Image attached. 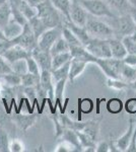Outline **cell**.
<instances>
[{
  "mask_svg": "<svg viewBox=\"0 0 136 152\" xmlns=\"http://www.w3.org/2000/svg\"><path fill=\"white\" fill-rule=\"evenodd\" d=\"M37 15L39 16L47 28H52L58 26H62L63 15L53 5L51 0H46L36 7Z\"/></svg>",
  "mask_w": 136,
  "mask_h": 152,
  "instance_id": "1",
  "label": "cell"
},
{
  "mask_svg": "<svg viewBox=\"0 0 136 152\" xmlns=\"http://www.w3.org/2000/svg\"><path fill=\"white\" fill-rule=\"evenodd\" d=\"M107 23L113 28L114 37L122 40L124 37L130 36L134 33L136 26L130 13L123 15H116L114 18H107Z\"/></svg>",
  "mask_w": 136,
  "mask_h": 152,
  "instance_id": "2",
  "label": "cell"
},
{
  "mask_svg": "<svg viewBox=\"0 0 136 152\" xmlns=\"http://www.w3.org/2000/svg\"><path fill=\"white\" fill-rule=\"evenodd\" d=\"M85 28L90 38L102 39V40H109L111 38H114V31L110 24L106 20H102L90 14Z\"/></svg>",
  "mask_w": 136,
  "mask_h": 152,
  "instance_id": "3",
  "label": "cell"
},
{
  "mask_svg": "<svg viewBox=\"0 0 136 152\" xmlns=\"http://www.w3.org/2000/svg\"><path fill=\"white\" fill-rule=\"evenodd\" d=\"M90 15L99 18L116 16L105 0H76Z\"/></svg>",
  "mask_w": 136,
  "mask_h": 152,
  "instance_id": "4",
  "label": "cell"
},
{
  "mask_svg": "<svg viewBox=\"0 0 136 152\" xmlns=\"http://www.w3.org/2000/svg\"><path fill=\"white\" fill-rule=\"evenodd\" d=\"M85 47L91 55L98 59H107L112 57L109 40L90 38L86 42Z\"/></svg>",
  "mask_w": 136,
  "mask_h": 152,
  "instance_id": "5",
  "label": "cell"
},
{
  "mask_svg": "<svg viewBox=\"0 0 136 152\" xmlns=\"http://www.w3.org/2000/svg\"><path fill=\"white\" fill-rule=\"evenodd\" d=\"M12 42L14 45H19L29 52H33V50L38 46V38L35 35L33 29L29 26V23L24 26V29L21 34L17 38L13 39Z\"/></svg>",
  "mask_w": 136,
  "mask_h": 152,
  "instance_id": "6",
  "label": "cell"
},
{
  "mask_svg": "<svg viewBox=\"0 0 136 152\" xmlns=\"http://www.w3.org/2000/svg\"><path fill=\"white\" fill-rule=\"evenodd\" d=\"M62 26H58L44 31L38 39V47L44 51L50 52L54 43L62 36Z\"/></svg>",
  "mask_w": 136,
  "mask_h": 152,
  "instance_id": "7",
  "label": "cell"
},
{
  "mask_svg": "<svg viewBox=\"0 0 136 152\" xmlns=\"http://www.w3.org/2000/svg\"><path fill=\"white\" fill-rule=\"evenodd\" d=\"M69 14H70V20L79 26H85L90 16V13L76 0H71Z\"/></svg>",
  "mask_w": 136,
  "mask_h": 152,
  "instance_id": "8",
  "label": "cell"
},
{
  "mask_svg": "<svg viewBox=\"0 0 136 152\" xmlns=\"http://www.w3.org/2000/svg\"><path fill=\"white\" fill-rule=\"evenodd\" d=\"M68 79H62L55 82V87H54V107H59L61 114H65L66 105L68 104V99H65V102L63 104L64 100V90H65L66 81Z\"/></svg>",
  "mask_w": 136,
  "mask_h": 152,
  "instance_id": "9",
  "label": "cell"
},
{
  "mask_svg": "<svg viewBox=\"0 0 136 152\" xmlns=\"http://www.w3.org/2000/svg\"><path fill=\"white\" fill-rule=\"evenodd\" d=\"M31 55H32V53L29 52L28 50H26L24 48H23L21 46L13 45L2 55V57L5 59L8 63L12 64V63L15 62V61H18V60H21V59H26Z\"/></svg>",
  "mask_w": 136,
  "mask_h": 152,
  "instance_id": "10",
  "label": "cell"
},
{
  "mask_svg": "<svg viewBox=\"0 0 136 152\" xmlns=\"http://www.w3.org/2000/svg\"><path fill=\"white\" fill-rule=\"evenodd\" d=\"M128 128L126 130V132L120 138H118L117 140L115 141L116 146L119 149V151H127V148L130 144V141L132 139L133 136V132H134L135 129V125H136V120L134 118L131 117L129 119V122H128Z\"/></svg>",
  "mask_w": 136,
  "mask_h": 152,
  "instance_id": "11",
  "label": "cell"
},
{
  "mask_svg": "<svg viewBox=\"0 0 136 152\" xmlns=\"http://www.w3.org/2000/svg\"><path fill=\"white\" fill-rule=\"evenodd\" d=\"M32 56L36 59L42 70H52V55L49 51H44L37 46L32 52Z\"/></svg>",
  "mask_w": 136,
  "mask_h": 152,
  "instance_id": "12",
  "label": "cell"
},
{
  "mask_svg": "<svg viewBox=\"0 0 136 152\" xmlns=\"http://www.w3.org/2000/svg\"><path fill=\"white\" fill-rule=\"evenodd\" d=\"M40 86L45 90L48 95V99L54 102V87L55 82L52 77L51 70H42L40 74Z\"/></svg>",
  "mask_w": 136,
  "mask_h": 152,
  "instance_id": "13",
  "label": "cell"
},
{
  "mask_svg": "<svg viewBox=\"0 0 136 152\" xmlns=\"http://www.w3.org/2000/svg\"><path fill=\"white\" fill-rule=\"evenodd\" d=\"M12 122L15 123L16 126L19 127V129H21L23 131H28L31 127H33L36 124L37 116L34 115L33 113H29V115H23L16 113L12 117Z\"/></svg>",
  "mask_w": 136,
  "mask_h": 152,
  "instance_id": "14",
  "label": "cell"
},
{
  "mask_svg": "<svg viewBox=\"0 0 136 152\" xmlns=\"http://www.w3.org/2000/svg\"><path fill=\"white\" fill-rule=\"evenodd\" d=\"M109 44H110L111 56H112V58L123 60L127 56L128 54L127 50H126L124 43H123V41L121 39L115 38V37L111 38L109 39Z\"/></svg>",
  "mask_w": 136,
  "mask_h": 152,
  "instance_id": "15",
  "label": "cell"
},
{
  "mask_svg": "<svg viewBox=\"0 0 136 152\" xmlns=\"http://www.w3.org/2000/svg\"><path fill=\"white\" fill-rule=\"evenodd\" d=\"M115 15H123L130 13L132 5L128 0H105Z\"/></svg>",
  "mask_w": 136,
  "mask_h": 152,
  "instance_id": "16",
  "label": "cell"
},
{
  "mask_svg": "<svg viewBox=\"0 0 136 152\" xmlns=\"http://www.w3.org/2000/svg\"><path fill=\"white\" fill-rule=\"evenodd\" d=\"M70 53L72 58L78 59V60L85 61L86 63H96L98 58L93 56L85 49V46H76V47H70Z\"/></svg>",
  "mask_w": 136,
  "mask_h": 152,
  "instance_id": "17",
  "label": "cell"
},
{
  "mask_svg": "<svg viewBox=\"0 0 136 152\" xmlns=\"http://www.w3.org/2000/svg\"><path fill=\"white\" fill-rule=\"evenodd\" d=\"M8 2L11 5L15 6L17 9H19L21 13L28 19V21L37 15V8L29 5L26 0H8Z\"/></svg>",
  "mask_w": 136,
  "mask_h": 152,
  "instance_id": "18",
  "label": "cell"
},
{
  "mask_svg": "<svg viewBox=\"0 0 136 152\" xmlns=\"http://www.w3.org/2000/svg\"><path fill=\"white\" fill-rule=\"evenodd\" d=\"M88 63L85 62V61L78 60V59L72 58L70 61V68H69V75H68V80H70L71 82H74V80L79 76L81 73L85 71L86 65Z\"/></svg>",
  "mask_w": 136,
  "mask_h": 152,
  "instance_id": "19",
  "label": "cell"
},
{
  "mask_svg": "<svg viewBox=\"0 0 136 152\" xmlns=\"http://www.w3.org/2000/svg\"><path fill=\"white\" fill-rule=\"evenodd\" d=\"M23 29H24L23 24L17 23L16 20H14L11 18L9 23H7V26L3 28V31L7 40H13V39L17 38V37L21 35Z\"/></svg>",
  "mask_w": 136,
  "mask_h": 152,
  "instance_id": "20",
  "label": "cell"
},
{
  "mask_svg": "<svg viewBox=\"0 0 136 152\" xmlns=\"http://www.w3.org/2000/svg\"><path fill=\"white\" fill-rule=\"evenodd\" d=\"M0 78H1L4 86L6 85V87L8 88L18 87L21 85V75L14 72V71H12L10 73H7V74L3 75Z\"/></svg>",
  "mask_w": 136,
  "mask_h": 152,
  "instance_id": "21",
  "label": "cell"
},
{
  "mask_svg": "<svg viewBox=\"0 0 136 152\" xmlns=\"http://www.w3.org/2000/svg\"><path fill=\"white\" fill-rule=\"evenodd\" d=\"M11 19V6L7 1L0 6V28L3 29Z\"/></svg>",
  "mask_w": 136,
  "mask_h": 152,
  "instance_id": "22",
  "label": "cell"
},
{
  "mask_svg": "<svg viewBox=\"0 0 136 152\" xmlns=\"http://www.w3.org/2000/svg\"><path fill=\"white\" fill-rule=\"evenodd\" d=\"M66 52H70V47H69L68 43L65 41V39L62 36L57 40L54 45L52 46L50 53L52 56L57 55V54H61V53H66Z\"/></svg>",
  "mask_w": 136,
  "mask_h": 152,
  "instance_id": "23",
  "label": "cell"
},
{
  "mask_svg": "<svg viewBox=\"0 0 136 152\" xmlns=\"http://www.w3.org/2000/svg\"><path fill=\"white\" fill-rule=\"evenodd\" d=\"M71 59H72V56H71L70 52L61 53L52 56V70H55L57 68L63 66L64 64L69 62Z\"/></svg>",
  "mask_w": 136,
  "mask_h": 152,
  "instance_id": "24",
  "label": "cell"
},
{
  "mask_svg": "<svg viewBox=\"0 0 136 152\" xmlns=\"http://www.w3.org/2000/svg\"><path fill=\"white\" fill-rule=\"evenodd\" d=\"M70 61L66 63V64H64L63 66H61V67L57 68L55 70H51L52 77H53L54 82H57V81H59V80H62V79H68L69 68H70Z\"/></svg>",
  "mask_w": 136,
  "mask_h": 152,
  "instance_id": "25",
  "label": "cell"
},
{
  "mask_svg": "<svg viewBox=\"0 0 136 152\" xmlns=\"http://www.w3.org/2000/svg\"><path fill=\"white\" fill-rule=\"evenodd\" d=\"M28 23H29V26L32 28L33 31L35 33V35H36V37L38 39H39V37L44 33V31L48 29L46 28L45 24H44L43 21H42V19L39 18L38 15H36V16H34L33 18H31Z\"/></svg>",
  "mask_w": 136,
  "mask_h": 152,
  "instance_id": "26",
  "label": "cell"
},
{
  "mask_svg": "<svg viewBox=\"0 0 136 152\" xmlns=\"http://www.w3.org/2000/svg\"><path fill=\"white\" fill-rule=\"evenodd\" d=\"M63 26V24H62ZM62 37L65 39V41L68 43L69 47H76V46H81V42L79 41V39L77 38L75 35L73 34V31L67 26H62ZM83 46V45H82Z\"/></svg>",
  "mask_w": 136,
  "mask_h": 152,
  "instance_id": "27",
  "label": "cell"
},
{
  "mask_svg": "<svg viewBox=\"0 0 136 152\" xmlns=\"http://www.w3.org/2000/svg\"><path fill=\"white\" fill-rule=\"evenodd\" d=\"M53 5L59 10L64 18L70 20V14H69V8H70L71 0H51Z\"/></svg>",
  "mask_w": 136,
  "mask_h": 152,
  "instance_id": "28",
  "label": "cell"
},
{
  "mask_svg": "<svg viewBox=\"0 0 136 152\" xmlns=\"http://www.w3.org/2000/svg\"><path fill=\"white\" fill-rule=\"evenodd\" d=\"M40 84V75L26 72L21 75V85L24 87H37Z\"/></svg>",
  "mask_w": 136,
  "mask_h": 152,
  "instance_id": "29",
  "label": "cell"
},
{
  "mask_svg": "<svg viewBox=\"0 0 136 152\" xmlns=\"http://www.w3.org/2000/svg\"><path fill=\"white\" fill-rule=\"evenodd\" d=\"M121 79H123L128 83L134 81L136 79V68L130 65L124 64L122 71H121Z\"/></svg>",
  "mask_w": 136,
  "mask_h": 152,
  "instance_id": "30",
  "label": "cell"
},
{
  "mask_svg": "<svg viewBox=\"0 0 136 152\" xmlns=\"http://www.w3.org/2000/svg\"><path fill=\"white\" fill-rule=\"evenodd\" d=\"M107 110L109 113L114 115H117L121 113L123 109H124V104L120 99H111L107 102Z\"/></svg>",
  "mask_w": 136,
  "mask_h": 152,
  "instance_id": "31",
  "label": "cell"
},
{
  "mask_svg": "<svg viewBox=\"0 0 136 152\" xmlns=\"http://www.w3.org/2000/svg\"><path fill=\"white\" fill-rule=\"evenodd\" d=\"M99 123L98 122H95V121H88V122H85V128H83L82 132H85L87 135H90L91 138L93 140H96V137H98V134H99Z\"/></svg>",
  "mask_w": 136,
  "mask_h": 152,
  "instance_id": "32",
  "label": "cell"
},
{
  "mask_svg": "<svg viewBox=\"0 0 136 152\" xmlns=\"http://www.w3.org/2000/svg\"><path fill=\"white\" fill-rule=\"evenodd\" d=\"M107 86L115 90H123L129 86V83L120 78H107Z\"/></svg>",
  "mask_w": 136,
  "mask_h": 152,
  "instance_id": "33",
  "label": "cell"
},
{
  "mask_svg": "<svg viewBox=\"0 0 136 152\" xmlns=\"http://www.w3.org/2000/svg\"><path fill=\"white\" fill-rule=\"evenodd\" d=\"M9 143H10V140H9L8 133L3 127H0V151L8 152Z\"/></svg>",
  "mask_w": 136,
  "mask_h": 152,
  "instance_id": "34",
  "label": "cell"
},
{
  "mask_svg": "<svg viewBox=\"0 0 136 152\" xmlns=\"http://www.w3.org/2000/svg\"><path fill=\"white\" fill-rule=\"evenodd\" d=\"M26 66H28V72L32 73V74H37L40 75L41 74V68L39 66L38 62L36 61L33 56H29L28 58H26Z\"/></svg>",
  "mask_w": 136,
  "mask_h": 152,
  "instance_id": "35",
  "label": "cell"
},
{
  "mask_svg": "<svg viewBox=\"0 0 136 152\" xmlns=\"http://www.w3.org/2000/svg\"><path fill=\"white\" fill-rule=\"evenodd\" d=\"M10 65H11L12 71L18 73V74H21V75L26 74V73L28 72V66H26V59H21V60L15 61V62H13Z\"/></svg>",
  "mask_w": 136,
  "mask_h": 152,
  "instance_id": "36",
  "label": "cell"
},
{
  "mask_svg": "<svg viewBox=\"0 0 136 152\" xmlns=\"http://www.w3.org/2000/svg\"><path fill=\"white\" fill-rule=\"evenodd\" d=\"M10 6H11V18H13L14 20H16L17 23L23 24V26H24L26 23H28V19L26 18V16H24L23 13H21V10L17 9L15 6L11 5V4H10Z\"/></svg>",
  "mask_w": 136,
  "mask_h": 152,
  "instance_id": "37",
  "label": "cell"
},
{
  "mask_svg": "<svg viewBox=\"0 0 136 152\" xmlns=\"http://www.w3.org/2000/svg\"><path fill=\"white\" fill-rule=\"evenodd\" d=\"M122 41L125 45L127 53L132 54V55H136V43H135V41L131 38V36L124 37V38L122 39Z\"/></svg>",
  "mask_w": 136,
  "mask_h": 152,
  "instance_id": "38",
  "label": "cell"
},
{
  "mask_svg": "<svg viewBox=\"0 0 136 152\" xmlns=\"http://www.w3.org/2000/svg\"><path fill=\"white\" fill-rule=\"evenodd\" d=\"M55 151L56 152H74V151H77V148L74 145H72L71 143H69V142L62 140V142H60V143L57 145Z\"/></svg>",
  "mask_w": 136,
  "mask_h": 152,
  "instance_id": "39",
  "label": "cell"
},
{
  "mask_svg": "<svg viewBox=\"0 0 136 152\" xmlns=\"http://www.w3.org/2000/svg\"><path fill=\"white\" fill-rule=\"evenodd\" d=\"M26 150V146H24V142L19 139H13L10 140L9 143V151L11 152H23Z\"/></svg>",
  "mask_w": 136,
  "mask_h": 152,
  "instance_id": "40",
  "label": "cell"
},
{
  "mask_svg": "<svg viewBox=\"0 0 136 152\" xmlns=\"http://www.w3.org/2000/svg\"><path fill=\"white\" fill-rule=\"evenodd\" d=\"M124 110L132 116L136 114V97H130L126 100L124 104Z\"/></svg>",
  "mask_w": 136,
  "mask_h": 152,
  "instance_id": "41",
  "label": "cell"
},
{
  "mask_svg": "<svg viewBox=\"0 0 136 152\" xmlns=\"http://www.w3.org/2000/svg\"><path fill=\"white\" fill-rule=\"evenodd\" d=\"M10 72H12L10 63H8L2 56H0V77Z\"/></svg>",
  "mask_w": 136,
  "mask_h": 152,
  "instance_id": "42",
  "label": "cell"
},
{
  "mask_svg": "<svg viewBox=\"0 0 136 152\" xmlns=\"http://www.w3.org/2000/svg\"><path fill=\"white\" fill-rule=\"evenodd\" d=\"M14 43L12 42V40H3L0 41V56H2L4 53L8 50L11 46H13Z\"/></svg>",
  "mask_w": 136,
  "mask_h": 152,
  "instance_id": "43",
  "label": "cell"
},
{
  "mask_svg": "<svg viewBox=\"0 0 136 152\" xmlns=\"http://www.w3.org/2000/svg\"><path fill=\"white\" fill-rule=\"evenodd\" d=\"M96 152H109L110 151V143L107 141H103L99 143L96 147Z\"/></svg>",
  "mask_w": 136,
  "mask_h": 152,
  "instance_id": "44",
  "label": "cell"
},
{
  "mask_svg": "<svg viewBox=\"0 0 136 152\" xmlns=\"http://www.w3.org/2000/svg\"><path fill=\"white\" fill-rule=\"evenodd\" d=\"M123 61L125 62V64L130 65L132 67L136 68V55H132V54H127V56L123 59Z\"/></svg>",
  "mask_w": 136,
  "mask_h": 152,
  "instance_id": "45",
  "label": "cell"
},
{
  "mask_svg": "<svg viewBox=\"0 0 136 152\" xmlns=\"http://www.w3.org/2000/svg\"><path fill=\"white\" fill-rule=\"evenodd\" d=\"M127 151L128 152H136V125H135L134 132H133L132 139H131L130 144L127 148Z\"/></svg>",
  "mask_w": 136,
  "mask_h": 152,
  "instance_id": "46",
  "label": "cell"
},
{
  "mask_svg": "<svg viewBox=\"0 0 136 152\" xmlns=\"http://www.w3.org/2000/svg\"><path fill=\"white\" fill-rule=\"evenodd\" d=\"M26 2L29 4V5H32L33 7L36 8L38 5H40L41 3H43L44 1H46V0H26Z\"/></svg>",
  "mask_w": 136,
  "mask_h": 152,
  "instance_id": "47",
  "label": "cell"
},
{
  "mask_svg": "<svg viewBox=\"0 0 136 152\" xmlns=\"http://www.w3.org/2000/svg\"><path fill=\"white\" fill-rule=\"evenodd\" d=\"M130 15L132 16L133 21H134V23L136 26V6H132V8H131V10H130Z\"/></svg>",
  "mask_w": 136,
  "mask_h": 152,
  "instance_id": "48",
  "label": "cell"
},
{
  "mask_svg": "<svg viewBox=\"0 0 136 152\" xmlns=\"http://www.w3.org/2000/svg\"><path fill=\"white\" fill-rule=\"evenodd\" d=\"M3 40H7L5 35H4V31L2 28H0V41H3Z\"/></svg>",
  "mask_w": 136,
  "mask_h": 152,
  "instance_id": "49",
  "label": "cell"
},
{
  "mask_svg": "<svg viewBox=\"0 0 136 152\" xmlns=\"http://www.w3.org/2000/svg\"><path fill=\"white\" fill-rule=\"evenodd\" d=\"M129 86L131 88H133V89H134L135 91H136V79L134 80V81H132L131 83H129Z\"/></svg>",
  "mask_w": 136,
  "mask_h": 152,
  "instance_id": "50",
  "label": "cell"
},
{
  "mask_svg": "<svg viewBox=\"0 0 136 152\" xmlns=\"http://www.w3.org/2000/svg\"><path fill=\"white\" fill-rule=\"evenodd\" d=\"M3 88H4V84H3V82H2L1 78H0V91L3 90Z\"/></svg>",
  "mask_w": 136,
  "mask_h": 152,
  "instance_id": "51",
  "label": "cell"
},
{
  "mask_svg": "<svg viewBox=\"0 0 136 152\" xmlns=\"http://www.w3.org/2000/svg\"><path fill=\"white\" fill-rule=\"evenodd\" d=\"M130 36H131V38H132L133 40L135 41V43H136V29H135V31H134V33H133L132 35H130Z\"/></svg>",
  "mask_w": 136,
  "mask_h": 152,
  "instance_id": "52",
  "label": "cell"
},
{
  "mask_svg": "<svg viewBox=\"0 0 136 152\" xmlns=\"http://www.w3.org/2000/svg\"><path fill=\"white\" fill-rule=\"evenodd\" d=\"M132 6H136V0H128Z\"/></svg>",
  "mask_w": 136,
  "mask_h": 152,
  "instance_id": "53",
  "label": "cell"
},
{
  "mask_svg": "<svg viewBox=\"0 0 136 152\" xmlns=\"http://www.w3.org/2000/svg\"><path fill=\"white\" fill-rule=\"evenodd\" d=\"M7 1H8V0H0V6L3 5L4 3H6Z\"/></svg>",
  "mask_w": 136,
  "mask_h": 152,
  "instance_id": "54",
  "label": "cell"
},
{
  "mask_svg": "<svg viewBox=\"0 0 136 152\" xmlns=\"http://www.w3.org/2000/svg\"><path fill=\"white\" fill-rule=\"evenodd\" d=\"M0 99H2V94H1V91H0Z\"/></svg>",
  "mask_w": 136,
  "mask_h": 152,
  "instance_id": "55",
  "label": "cell"
}]
</instances>
